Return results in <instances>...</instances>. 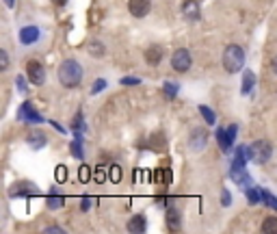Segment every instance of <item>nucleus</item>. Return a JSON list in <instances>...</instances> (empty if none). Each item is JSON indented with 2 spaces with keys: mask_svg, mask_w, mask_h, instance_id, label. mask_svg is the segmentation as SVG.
Instances as JSON below:
<instances>
[{
  "mask_svg": "<svg viewBox=\"0 0 277 234\" xmlns=\"http://www.w3.org/2000/svg\"><path fill=\"white\" fill-rule=\"evenodd\" d=\"M82 80V67L76 59H65L59 65V83L67 89L78 87Z\"/></svg>",
  "mask_w": 277,
  "mask_h": 234,
  "instance_id": "nucleus-1",
  "label": "nucleus"
},
{
  "mask_svg": "<svg viewBox=\"0 0 277 234\" xmlns=\"http://www.w3.org/2000/svg\"><path fill=\"white\" fill-rule=\"evenodd\" d=\"M245 67V50L236 43H229L223 50V69L227 74H238Z\"/></svg>",
  "mask_w": 277,
  "mask_h": 234,
  "instance_id": "nucleus-2",
  "label": "nucleus"
},
{
  "mask_svg": "<svg viewBox=\"0 0 277 234\" xmlns=\"http://www.w3.org/2000/svg\"><path fill=\"white\" fill-rule=\"evenodd\" d=\"M249 154H251V160L258 165H264L269 163V158L273 156V146L266 139H260V141H253L249 146Z\"/></svg>",
  "mask_w": 277,
  "mask_h": 234,
  "instance_id": "nucleus-3",
  "label": "nucleus"
},
{
  "mask_svg": "<svg viewBox=\"0 0 277 234\" xmlns=\"http://www.w3.org/2000/svg\"><path fill=\"white\" fill-rule=\"evenodd\" d=\"M191 52L187 50V48H178L173 52V57H171V67L175 69V72H180V74H184L189 67H191Z\"/></svg>",
  "mask_w": 277,
  "mask_h": 234,
  "instance_id": "nucleus-4",
  "label": "nucleus"
},
{
  "mask_svg": "<svg viewBox=\"0 0 277 234\" xmlns=\"http://www.w3.org/2000/svg\"><path fill=\"white\" fill-rule=\"evenodd\" d=\"M26 76H29V80L35 85V87H39L45 83V69L39 61H29L26 63Z\"/></svg>",
  "mask_w": 277,
  "mask_h": 234,
  "instance_id": "nucleus-5",
  "label": "nucleus"
},
{
  "mask_svg": "<svg viewBox=\"0 0 277 234\" xmlns=\"http://www.w3.org/2000/svg\"><path fill=\"white\" fill-rule=\"evenodd\" d=\"M17 120L26 122V124H41L43 117L35 111V106L31 102H22V106L17 109Z\"/></svg>",
  "mask_w": 277,
  "mask_h": 234,
  "instance_id": "nucleus-6",
  "label": "nucleus"
},
{
  "mask_svg": "<svg viewBox=\"0 0 277 234\" xmlns=\"http://www.w3.org/2000/svg\"><path fill=\"white\" fill-rule=\"evenodd\" d=\"M39 189L37 184L29 182V180H22V182H15L11 189H9V197H24V195H37Z\"/></svg>",
  "mask_w": 277,
  "mask_h": 234,
  "instance_id": "nucleus-7",
  "label": "nucleus"
},
{
  "mask_svg": "<svg viewBox=\"0 0 277 234\" xmlns=\"http://www.w3.org/2000/svg\"><path fill=\"white\" fill-rule=\"evenodd\" d=\"M206 143H208V130L206 128H193L191 130V139H189V146L191 150H195V152H201L206 148Z\"/></svg>",
  "mask_w": 277,
  "mask_h": 234,
  "instance_id": "nucleus-8",
  "label": "nucleus"
},
{
  "mask_svg": "<svg viewBox=\"0 0 277 234\" xmlns=\"http://www.w3.org/2000/svg\"><path fill=\"white\" fill-rule=\"evenodd\" d=\"M17 37H20L22 46H33V43L39 41L41 31H39V26H24V29L17 33Z\"/></svg>",
  "mask_w": 277,
  "mask_h": 234,
  "instance_id": "nucleus-9",
  "label": "nucleus"
},
{
  "mask_svg": "<svg viewBox=\"0 0 277 234\" xmlns=\"http://www.w3.org/2000/svg\"><path fill=\"white\" fill-rule=\"evenodd\" d=\"M150 9H152L150 0H128V11L134 17H145L150 13Z\"/></svg>",
  "mask_w": 277,
  "mask_h": 234,
  "instance_id": "nucleus-10",
  "label": "nucleus"
},
{
  "mask_svg": "<svg viewBox=\"0 0 277 234\" xmlns=\"http://www.w3.org/2000/svg\"><path fill=\"white\" fill-rule=\"evenodd\" d=\"M234 137L229 134L227 128H217V143H219V148L221 152H225V154H229L232 152V146H234Z\"/></svg>",
  "mask_w": 277,
  "mask_h": 234,
  "instance_id": "nucleus-11",
  "label": "nucleus"
},
{
  "mask_svg": "<svg viewBox=\"0 0 277 234\" xmlns=\"http://www.w3.org/2000/svg\"><path fill=\"white\" fill-rule=\"evenodd\" d=\"M165 219H167V228L169 230H178L180 228V210H178V206H173V200L169 202L167 206V215H165Z\"/></svg>",
  "mask_w": 277,
  "mask_h": 234,
  "instance_id": "nucleus-12",
  "label": "nucleus"
},
{
  "mask_svg": "<svg viewBox=\"0 0 277 234\" xmlns=\"http://www.w3.org/2000/svg\"><path fill=\"white\" fill-rule=\"evenodd\" d=\"M247 160H251L249 148H247V146H238V148L234 150V158H232V165H229V167H245Z\"/></svg>",
  "mask_w": 277,
  "mask_h": 234,
  "instance_id": "nucleus-13",
  "label": "nucleus"
},
{
  "mask_svg": "<svg viewBox=\"0 0 277 234\" xmlns=\"http://www.w3.org/2000/svg\"><path fill=\"white\" fill-rule=\"evenodd\" d=\"M256 87V74L251 69H243V83H241V93L243 96H249L253 91Z\"/></svg>",
  "mask_w": 277,
  "mask_h": 234,
  "instance_id": "nucleus-14",
  "label": "nucleus"
},
{
  "mask_svg": "<svg viewBox=\"0 0 277 234\" xmlns=\"http://www.w3.org/2000/svg\"><path fill=\"white\" fill-rule=\"evenodd\" d=\"M147 230V219H145V215H134V217L128 221V232H132V234H141Z\"/></svg>",
  "mask_w": 277,
  "mask_h": 234,
  "instance_id": "nucleus-15",
  "label": "nucleus"
},
{
  "mask_svg": "<svg viewBox=\"0 0 277 234\" xmlns=\"http://www.w3.org/2000/svg\"><path fill=\"white\" fill-rule=\"evenodd\" d=\"M182 13L187 20H199V5L197 0H187V3L182 5Z\"/></svg>",
  "mask_w": 277,
  "mask_h": 234,
  "instance_id": "nucleus-16",
  "label": "nucleus"
},
{
  "mask_svg": "<svg viewBox=\"0 0 277 234\" xmlns=\"http://www.w3.org/2000/svg\"><path fill=\"white\" fill-rule=\"evenodd\" d=\"M145 61L147 65H158V63L163 61V48L160 46H152L145 50Z\"/></svg>",
  "mask_w": 277,
  "mask_h": 234,
  "instance_id": "nucleus-17",
  "label": "nucleus"
},
{
  "mask_svg": "<svg viewBox=\"0 0 277 234\" xmlns=\"http://www.w3.org/2000/svg\"><path fill=\"white\" fill-rule=\"evenodd\" d=\"M26 143H29V146L33 148V150H41L43 146H45V134L43 132H31L29 137H26Z\"/></svg>",
  "mask_w": 277,
  "mask_h": 234,
  "instance_id": "nucleus-18",
  "label": "nucleus"
},
{
  "mask_svg": "<svg viewBox=\"0 0 277 234\" xmlns=\"http://www.w3.org/2000/svg\"><path fill=\"white\" fill-rule=\"evenodd\" d=\"M45 206H48L50 210H59V208H63V206H65V197L59 195L57 191H52V193L48 195V200H45Z\"/></svg>",
  "mask_w": 277,
  "mask_h": 234,
  "instance_id": "nucleus-19",
  "label": "nucleus"
},
{
  "mask_svg": "<svg viewBox=\"0 0 277 234\" xmlns=\"http://www.w3.org/2000/svg\"><path fill=\"white\" fill-rule=\"evenodd\" d=\"M87 50H89V55L96 57V59H100V57L106 55V46H104L102 41H89V43H87Z\"/></svg>",
  "mask_w": 277,
  "mask_h": 234,
  "instance_id": "nucleus-20",
  "label": "nucleus"
},
{
  "mask_svg": "<svg viewBox=\"0 0 277 234\" xmlns=\"http://www.w3.org/2000/svg\"><path fill=\"white\" fill-rule=\"evenodd\" d=\"M245 195H247V202L249 204H258V202H262V189L260 186H249L245 189Z\"/></svg>",
  "mask_w": 277,
  "mask_h": 234,
  "instance_id": "nucleus-21",
  "label": "nucleus"
},
{
  "mask_svg": "<svg viewBox=\"0 0 277 234\" xmlns=\"http://www.w3.org/2000/svg\"><path fill=\"white\" fill-rule=\"evenodd\" d=\"M199 113H201V117H204V122H206L208 126H215V124H217V113L212 111L210 106L199 104Z\"/></svg>",
  "mask_w": 277,
  "mask_h": 234,
  "instance_id": "nucleus-22",
  "label": "nucleus"
},
{
  "mask_svg": "<svg viewBox=\"0 0 277 234\" xmlns=\"http://www.w3.org/2000/svg\"><path fill=\"white\" fill-rule=\"evenodd\" d=\"M72 130H74V132H82V134L87 132V124H85V120H82V111H76V115H74Z\"/></svg>",
  "mask_w": 277,
  "mask_h": 234,
  "instance_id": "nucleus-23",
  "label": "nucleus"
},
{
  "mask_svg": "<svg viewBox=\"0 0 277 234\" xmlns=\"http://www.w3.org/2000/svg\"><path fill=\"white\" fill-rule=\"evenodd\" d=\"M262 204L266 206V208L277 210V197L271 191H266V189H262Z\"/></svg>",
  "mask_w": 277,
  "mask_h": 234,
  "instance_id": "nucleus-24",
  "label": "nucleus"
},
{
  "mask_svg": "<svg viewBox=\"0 0 277 234\" xmlns=\"http://www.w3.org/2000/svg\"><path fill=\"white\" fill-rule=\"evenodd\" d=\"M70 152H72V156L78 158V160L85 158V152H82V141H78V139H74L70 143Z\"/></svg>",
  "mask_w": 277,
  "mask_h": 234,
  "instance_id": "nucleus-25",
  "label": "nucleus"
},
{
  "mask_svg": "<svg viewBox=\"0 0 277 234\" xmlns=\"http://www.w3.org/2000/svg\"><path fill=\"white\" fill-rule=\"evenodd\" d=\"M262 232L266 234H277V217H266L262 223Z\"/></svg>",
  "mask_w": 277,
  "mask_h": 234,
  "instance_id": "nucleus-26",
  "label": "nucleus"
},
{
  "mask_svg": "<svg viewBox=\"0 0 277 234\" xmlns=\"http://www.w3.org/2000/svg\"><path fill=\"white\" fill-rule=\"evenodd\" d=\"M122 167H119V165H110L108 167V180H110V182H122Z\"/></svg>",
  "mask_w": 277,
  "mask_h": 234,
  "instance_id": "nucleus-27",
  "label": "nucleus"
},
{
  "mask_svg": "<svg viewBox=\"0 0 277 234\" xmlns=\"http://www.w3.org/2000/svg\"><path fill=\"white\" fill-rule=\"evenodd\" d=\"M163 91H165V96H167V98H175V96H178V91H180V85L167 80V83L163 85Z\"/></svg>",
  "mask_w": 277,
  "mask_h": 234,
  "instance_id": "nucleus-28",
  "label": "nucleus"
},
{
  "mask_svg": "<svg viewBox=\"0 0 277 234\" xmlns=\"http://www.w3.org/2000/svg\"><path fill=\"white\" fill-rule=\"evenodd\" d=\"M91 178H94V172H91V167L82 165V167L78 169V180H80V182H89Z\"/></svg>",
  "mask_w": 277,
  "mask_h": 234,
  "instance_id": "nucleus-29",
  "label": "nucleus"
},
{
  "mask_svg": "<svg viewBox=\"0 0 277 234\" xmlns=\"http://www.w3.org/2000/svg\"><path fill=\"white\" fill-rule=\"evenodd\" d=\"M106 85H108V83H106V78H98L96 83H94V87H91V93L96 96V93H100V91H104Z\"/></svg>",
  "mask_w": 277,
  "mask_h": 234,
  "instance_id": "nucleus-30",
  "label": "nucleus"
},
{
  "mask_svg": "<svg viewBox=\"0 0 277 234\" xmlns=\"http://www.w3.org/2000/svg\"><path fill=\"white\" fill-rule=\"evenodd\" d=\"M119 85H126V87H134V85H141V78H136V76H124L122 80H119Z\"/></svg>",
  "mask_w": 277,
  "mask_h": 234,
  "instance_id": "nucleus-31",
  "label": "nucleus"
},
{
  "mask_svg": "<svg viewBox=\"0 0 277 234\" xmlns=\"http://www.w3.org/2000/svg\"><path fill=\"white\" fill-rule=\"evenodd\" d=\"M221 206H232V193H229V189H223L221 191Z\"/></svg>",
  "mask_w": 277,
  "mask_h": 234,
  "instance_id": "nucleus-32",
  "label": "nucleus"
},
{
  "mask_svg": "<svg viewBox=\"0 0 277 234\" xmlns=\"http://www.w3.org/2000/svg\"><path fill=\"white\" fill-rule=\"evenodd\" d=\"M94 178H96V182H98V184H102L104 180L108 178V172H106L104 167H98V169H96V174H94Z\"/></svg>",
  "mask_w": 277,
  "mask_h": 234,
  "instance_id": "nucleus-33",
  "label": "nucleus"
},
{
  "mask_svg": "<svg viewBox=\"0 0 277 234\" xmlns=\"http://www.w3.org/2000/svg\"><path fill=\"white\" fill-rule=\"evenodd\" d=\"M26 78H29V76H26ZM26 78L24 76H15V87H17V91H20V93L29 91V87H26Z\"/></svg>",
  "mask_w": 277,
  "mask_h": 234,
  "instance_id": "nucleus-34",
  "label": "nucleus"
},
{
  "mask_svg": "<svg viewBox=\"0 0 277 234\" xmlns=\"http://www.w3.org/2000/svg\"><path fill=\"white\" fill-rule=\"evenodd\" d=\"M67 180V169H65V165H59L57 167V182H65Z\"/></svg>",
  "mask_w": 277,
  "mask_h": 234,
  "instance_id": "nucleus-35",
  "label": "nucleus"
},
{
  "mask_svg": "<svg viewBox=\"0 0 277 234\" xmlns=\"http://www.w3.org/2000/svg\"><path fill=\"white\" fill-rule=\"evenodd\" d=\"M0 69H9V55L3 48H0Z\"/></svg>",
  "mask_w": 277,
  "mask_h": 234,
  "instance_id": "nucleus-36",
  "label": "nucleus"
},
{
  "mask_svg": "<svg viewBox=\"0 0 277 234\" xmlns=\"http://www.w3.org/2000/svg\"><path fill=\"white\" fill-rule=\"evenodd\" d=\"M91 204H94V200L85 195V197H82V200H80V210H82V213H87V210L91 208Z\"/></svg>",
  "mask_w": 277,
  "mask_h": 234,
  "instance_id": "nucleus-37",
  "label": "nucleus"
},
{
  "mask_svg": "<svg viewBox=\"0 0 277 234\" xmlns=\"http://www.w3.org/2000/svg\"><path fill=\"white\" fill-rule=\"evenodd\" d=\"M43 232H45V234H65V230L59 228V226H50V228H45Z\"/></svg>",
  "mask_w": 277,
  "mask_h": 234,
  "instance_id": "nucleus-38",
  "label": "nucleus"
},
{
  "mask_svg": "<svg viewBox=\"0 0 277 234\" xmlns=\"http://www.w3.org/2000/svg\"><path fill=\"white\" fill-rule=\"evenodd\" d=\"M50 124H52V126H54V128H57V130H61V132H65V128H63V126H61V124H57V122H52V120H50Z\"/></svg>",
  "mask_w": 277,
  "mask_h": 234,
  "instance_id": "nucleus-39",
  "label": "nucleus"
},
{
  "mask_svg": "<svg viewBox=\"0 0 277 234\" xmlns=\"http://www.w3.org/2000/svg\"><path fill=\"white\" fill-rule=\"evenodd\" d=\"M271 67H273V72L277 74V57H273V61H271Z\"/></svg>",
  "mask_w": 277,
  "mask_h": 234,
  "instance_id": "nucleus-40",
  "label": "nucleus"
},
{
  "mask_svg": "<svg viewBox=\"0 0 277 234\" xmlns=\"http://www.w3.org/2000/svg\"><path fill=\"white\" fill-rule=\"evenodd\" d=\"M52 3L57 5V7H63V5H67V0H52Z\"/></svg>",
  "mask_w": 277,
  "mask_h": 234,
  "instance_id": "nucleus-41",
  "label": "nucleus"
},
{
  "mask_svg": "<svg viewBox=\"0 0 277 234\" xmlns=\"http://www.w3.org/2000/svg\"><path fill=\"white\" fill-rule=\"evenodd\" d=\"M3 3H5V5H7V7H9V9H11V7H13V5H15V0H3Z\"/></svg>",
  "mask_w": 277,
  "mask_h": 234,
  "instance_id": "nucleus-42",
  "label": "nucleus"
}]
</instances>
